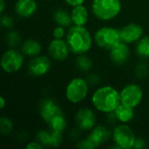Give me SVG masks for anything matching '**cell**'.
Listing matches in <instances>:
<instances>
[{"instance_id": "27", "label": "cell", "mask_w": 149, "mask_h": 149, "mask_svg": "<svg viewBox=\"0 0 149 149\" xmlns=\"http://www.w3.org/2000/svg\"><path fill=\"white\" fill-rule=\"evenodd\" d=\"M148 65H146L145 63H140L139 65H137L135 68V75L138 78L143 79L148 75Z\"/></svg>"}, {"instance_id": "10", "label": "cell", "mask_w": 149, "mask_h": 149, "mask_svg": "<svg viewBox=\"0 0 149 149\" xmlns=\"http://www.w3.org/2000/svg\"><path fill=\"white\" fill-rule=\"evenodd\" d=\"M120 40L126 44L137 43L143 37V28L136 23H130L119 29Z\"/></svg>"}, {"instance_id": "17", "label": "cell", "mask_w": 149, "mask_h": 149, "mask_svg": "<svg viewBox=\"0 0 149 149\" xmlns=\"http://www.w3.org/2000/svg\"><path fill=\"white\" fill-rule=\"evenodd\" d=\"M38 9L36 0H17L15 3V11L21 17L28 18L35 14Z\"/></svg>"}, {"instance_id": "19", "label": "cell", "mask_w": 149, "mask_h": 149, "mask_svg": "<svg viewBox=\"0 0 149 149\" xmlns=\"http://www.w3.org/2000/svg\"><path fill=\"white\" fill-rule=\"evenodd\" d=\"M134 108L131 107L129 106H127L125 104L120 103L119 107L114 110L113 113L120 123L127 124L129 123L134 117Z\"/></svg>"}, {"instance_id": "36", "label": "cell", "mask_w": 149, "mask_h": 149, "mask_svg": "<svg viewBox=\"0 0 149 149\" xmlns=\"http://www.w3.org/2000/svg\"><path fill=\"white\" fill-rule=\"evenodd\" d=\"M5 105H6V101H5V99L4 97H1L0 98V108L1 109H3L5 107Z\"/></svg>"}, {"instance_id": "29", "label": "cell", "mask_w": 149, "mask_h": 149, "mask_svg": "<svg viewBox=\"0 0 149 149\" xmlns=\"http://www.w3.org/2000/svg\"><path fill=\"white\" fill-rule=\"evenodd\" d=\"M66 32L65 30V27L60 26V25H57L52 31V36L53 38H58V39H62L65 36H66Z\"/></svg>"}, {"instance_id": "4", "label": "cell", "mask_w": 149, "mask_h": 149, "mask_svg": "<svg viewBox=\"0 0 149 149\" xmlns=\"http://www.w3.org/2000/svg\"><path fill=\"white\" fill-rule=\"evenodd\" d=\"M89 84L86 79L80 77L73 78L65 87V98L72 104L82 102L87 96Z\"/></svg>"}, {"instance_id": "25", "label": "cell", "mask_w": 149, "mask_h": 149, "mask_svg": "<svg viewBox=\"0 0 149 149\" xmlns=\"http://www.w3.org/2000/svg\"><path fill=\"white\" fill-rule=\"evenodd\" d=\"M13 121L7 118V117H2L0 119V133L3 135L9 134L12 129H13Z\"/></svg>"}, {"instance_id": "23", "label": "cell", "mask_w": 149, "mask_h": 149, "mask_svg": "<svg viewBox=\"0 0 149 149\" xmlns=\"http://www.w3.org/2000/svg\"><path fill=\"white\" fill-rule=\"evenodd\" d=\"M49 127L54 131H57L58 133L63 134L64 131L65 130L66 127H67V123H66V120L65 118L64 114L58 115L57 117H55L53 120H52L48 124Z\"/></svg>"}, {"instance_id": "22", "label": "cell", "mask_w": 149, "mask_h": 149, "mask_svg": "<svg viewBox=\"0 0 149 149\" xmlns=\"http://www.w3.org/2000/svg\"><path fill=\"white\" fill-rule=\"evenodd\" d=\"M136 54L145 59L149 58V36H143L138 42L135 47Z\"/></svg>"}, {"instance_id": "7", "label": "cell", "mask_w": 149, "mask_h": 149, "mask_svg": "<svg viewBox=\"0 0 149 149\" xmlns=\"http://www.w3.org/2000/svg\"><path fill=\"white\" fill-rule=\"evenodd\" d=\"M24 62L23 52L10 48L3 52L1 58V68L7 73H14L18 72Z\"/></svg>"}, {"instance_id": "20", "label": "cell", "mask_w": 149, "mask_h": 149, "mask_svg": "<svg viewBox=\"0 0 149 149\" xmlns=\"http://www.w3.org/2000/svg\"><path fill=\"white\" fill-rule=\"evenodd\" d=\"M21 50L24 55L33 58L40 54L42 51V46L38 41L30 38L23 43Z\"/></svg>"}, {"instance_id": "3", "label": "cell", "mask_w": 149, "mask_h": 149, "mask_svg": "<svg viewBox=\"0 0 149 149\" xmlns=\"http://www.w3.org/2000/svg\"><path fill=\"white\" fill-rule=\"evenodd\" d=\"M120 0H93L92 11L100 20L110 21L115 18L121 10Z\"/></svg>"}, {"instance_id": "5", "label": "cell", "mask_w": 149, "mask_h": 149, "mask_svg": "<svg viewBox=\"0 0 149 149\" xmlns=\"http://www.w3.org/2000/svg\"><path fill=\"white\" fill-rule=\"evenodd\" d=\"M93 39L99 47L109 51L121 41L119 30L111 26H103L97 30Z\"/></svg>"}, {"instance_id": "21", "label": "cell", "mask_w": 149, "mask_h": 149, "mask_svg": "<svg viewBox=\"0 0 149 149\" xmlns=\"http://www.w3.org/2000/svg\"><path fill=\"white\" fill-rule=\"evenodd\" d=\"M53 20L57 25L69 28L72 25L71 13L64 9H57L53 13Z\"/></svg>"}, {"instance_id": "34", "label": "cell", "mask_w": 149, "mask_h": 149, "mask_svg": "<svg viewBox=\"0 0 149 149\" xmlns=\"http://www.w3.org/2000/svg\"><path fill=\"white\" fill-rule=\"evenodd\" d=\"M86 81L88 82L89 85H90V84H91V85H95V84H98V83H99L100 79H99V77H98L97 75H95V74H91V75L88 76Z\"/></svg>"}, {"instance_id": "2", "label": "cell", "mask_w": 149, "mask_h": 149, "mask_svg": "<svg viewBox=\"0 0 149 149\" xmlns=\"http://www.w3.org/2000/svg\"><path fill=\"white\" fill-rule=\"evenodd\" d=\"M66 42L70 50L74 54H85L93 45V38L91 32L85 26L72 24L66 32Z\"/></svg>"}, {"instance_id": "6", "label": "cell", "mask_w": 149, "mask_h": 149, "mask_svg": "<svg viewBox=\"0 0 149 149\" xmlns=\"http://www.w3.org/2000/svg\"><path fill=\"white\" fill-rule=\"evenodd\" d=\"M112 137L114 144L120 149L134 148L136 136L134 130L127 124L121 123L116 126L113 130Z\"/></svg>"}, {"instance_id": "1", "label": "cell", "mask_w": 149, "mask_h": 149, "mask_svg": "<svg viewBox=\"0 0 149 149\" xmlns=\"http://www.w3.org/2000/svg\"><path fill=\"white\" fill-rule=\"evenodd\" d=\"M92 103L93 106L100 113H113L121 103L120 92L111 86H101L96 89L93 93Z\"/></svg>"}, {"instance_id": "13", "label": "cell", "mask_w": 149, "mask_h": 149, "mask_svg": "<svg viewBox=\"0 0 149 149\" xmlns=\"http://www.w3.org/2000/svg\"><path fill=\"white\" fill-rule=\"evenodd\" d=\"M48 52L50 56L55 60L64 61L68 58L71 50L66 40L53 38L48 45Z\"/></svg>"}, {"instance_id": "9", "label": "cell", "mask_w": 149, "mask_h": 149, "mask_svg": "<svg viewBox=\"0 0 149 149\" xmlns=\"http://www.w3.org/2000/svg\"><path fill=\"white\" fill-rule=\"evenodd\" d=\"M75 121L78 127L83 131H91L95 126L97 116L90 108H80L76 113Z\"/></svg>"}, {"instance_id": "30", "label": "cell", "mask_w": 149, "mask_h": 149, "mask_svg": "<svg viewBox=\"0 0 149 149\" xmlns=\"http://www.w3.org/2000/svg\"><path fill=\"white\" fill-rule=\"evenodd\" d=\"M77 147L81 149H94V146L93 145V143L91 142V141L86 137V139H83L82 141H80L79 142V144L77 145Z\"/></svg>"}, {"instance_id": "8", "label": "cell", "mask_w": 149, "mask_h": 149, "mask_svg": "<svg viewBox=\"0 0 149 149\" xmlns=\"http://www.w3.org/2000/svg\"><path fill=\"white\" fill-rule=\"evenodd\" d=\"M120 94L121 103L134 108L138 107L143 99V90L140 85L135 83H131L124 86Z\"/></svg>"}, {"instance_id": "28", "label": "cell", "mask_w": 149, "mask_h": 149, "mask_svg": "<svg viewBox=\"0 0 149 149\" xmlns=\"http://www.w3.org/2000/svg\"><path fill=\"white\" fill-rule=\"evenodd\" d=\"M0 22H1V25L3 28L10 29L14 26V19L10 15H2Z\"/></svg>"}, {"instance_id": "11", "label": "cell", "mask_w": 149, "mask_h": 149, "mask_svg": "<svg viewBox=\"0 0 149 149\" xmlns=\"http://www.w3.org/2000/svg\"><path fill=\"white\" fill-rule=\"evenodd\" d=\"M39 113L45 123H49L55 117L64 114L61 107L52 99L46 98L43 100L39 106Z\"/></svg>"}, {"instance_id": "26", "label": "cell", "mask_w": 149, "mask_h": 149, "mask_svg": "<svg viewBox=\"0 0 149 149\" xmlns=\"http://www.w3.org/2000/svg\"><path fill=\"white\" fill-rule=\"evenodd\" d=\"M6 42L10 47L13 48L21 43V37L16 31H11L6 36Z\"/></svg>"}, {"instance_id": "12", "label": "cell", "mask_w": 149, "mask_h": 149, "mask_svg": "<svg viewBox=\"0 0 149 149\" xmlns=\"http://www.w3.org/2000/svg\"><path fill=\"white\" fill-rule=\"evenodd\" d=\"M51 69L50 59L44 55H38L33 57L28 64V71L30 74L35 77H41L45 75Z\"/></svg>"}, {"instance_id": "33", "label": "cell", "mask_w": 149, "mask_h": 149, "mask_svg": "<svg viewBox=\"0 0 149 149\" xmlns=\"http://www.w3.org/2000/svg\"><path fill=\"white\" fill-rule=\"evenodd\" d=\"M65 2L71 7H76L78 5H81L84 3L85 0H65Z\"/></svg>"}, {"instance_id": "35", "label": "cell", "mask_w": 149, "mask_h": 149, "mask_svg": "<svg viewBox=\"0 0 149 149\" xmlns=\"http://www.w3.org/2000/svg\"><path fill=\"white\" fill-rule=\"evenodd\" d=\"M5 10V0H0V13L3 14Z\"/></svg>"}, {"instance_id": "14", "label": "cell", "mask_w": 149, "mask_h": 149, "mask_svg": "<svg viewBox=\"0 0 149 149\" xmlns=\"http://www.w3.org/2000/svg\"><path fill=\"white\" fill-rule=\"evenodd\" d=\"M130 54L131 52L128 44H126L122 41L113 46L109 52V56L112 62L118 65H125L129 60Z\"/></svg>"}, {"instance_id": "16", "label": "cell", "mask_w": 149, "mask_h": 149, "mask_svg": "<svg viewBox=\"0 0 149 149\" xmlns=\"http://www.w3.org/2000/svg\"><path fill=\"white\" fill-rule=\"evenodd\" d=\"M112 132L103 125H96L88 134L87 138L91 141L94 148H98L109 141Z\"/></svg>"}, {"instance_id": "31", "label": "cell", "mask_w": 149, "mask_h": 149, "mask_svg": "<svg viewBox=\"0 0 149 149\" xmlns=\"http://www.w3.org/2000/svg\"><path fill=\"white\" fill-rule=\"evenodd\" d=\"M146 147V141L142 138H137L136 137V140H135V142H134V148L136 149H142Z\"/></svg>"}, {"instance_id": "32", "label": "cell", "mask_w": 149, "mask_h": 149, "mask_svg": "<svg viewBox=\"0 0 149 149\" xmlns=\"http://www.w3.org/2000/svg\"><path fill=\"white\" fill-rule=\"evenodd\" d=\"M43 148H44V146L38 141L30 142L29 144L26 145V148L27 149H42Z\"/></svg>"}, {"instance_id": "24", "label": "cell", "mask_w": 149, "mask_h": 149, "mask_svg": "<svg viewBox=\"0 0 149 149\" xmlns=\"http://www.w3.org/2000/svg\"><path fill=\"white\" fill-rule=\"evenodd\" d=\"M76 65L82 72H88L93 67V60L85 54H79L76 58Z\"/></svg>"}, {"instance_id": "18", "label": "cell", "mask_w": 149, "mask_h": 149, "mask_svg": "<svg viewBox=\"0 0 149 149\" xmlns=\"http://www.w3.org/2000/svg\"><path fill=\"white\" fill-rule=\"evenodd\" d=\"M72 24L79 26H85L89 18V13L86 6L83 4L73 7L71 11Z\"/></svg>"}, {"instance_id": "15", "label": "cell", "mask_w": 149, "mask_h": 149, "mask_svg": "<svg viewBox=\"0 0 149 149\" xmlns=\"http://www.w3.org/2000/svg\"><path fill=\"white\" fill-rule=\"evenodd\" d=\"M37 141H39L44 148H55L62 143L63 138L61 133L50 128V130L39 131L37 134Z\"/></svg>"}]
</instances>
